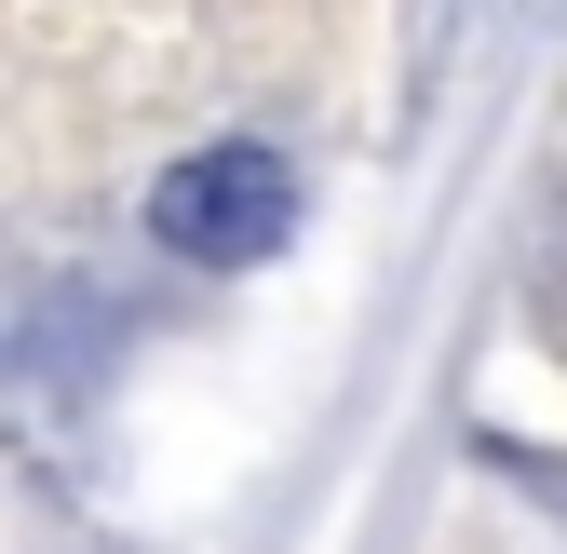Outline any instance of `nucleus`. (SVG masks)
I'll use <instances>...</instances> for the list:
<instances>
[{"mask_svg":"<svg viewBox=\"0 0 567 554\" xmlns=\"http://www.w3.org/2000/svg\"><path fill=\"white\" fill-rule=\"evenodd\" d=\"M150 230L189 270H257V257H284V230H298V176H284V150H257V135H217V150H189L150 189Z\"/></svg>","mask_w":567,"mask_h":554,"instance_id":"obj_1","label":"nucleus"}]
</instances>
